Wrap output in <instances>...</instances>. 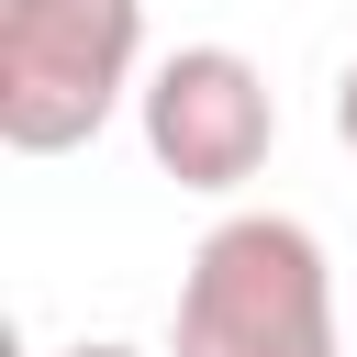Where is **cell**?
<instances>
[{
	"label": "cell",
	"instance_id": "7a4b0ae2",
	"mask_svg": "<svg viewBox=\"0 0 357 357\" xmlns=\"http://www.w3.org/2000/svg\"><path fill=\"white\" fill-rule=\"evenodd\" d=\"M145 89V0H0V145L67 156Z\"/></svg>",
	"mask_w": 357,
	"mask_h": 357
},
{
	"label": "cell",
	"instance_id": "277c9868",
	"mask_svg": "<svg viewBox=\"0 0 357 357\" xmlns=\"http://www.w3.org/2000/svg\"><path fill=\"white\" fill-rule=\"evenodd\" d=\"M335 134H346V156H357V56H346V78H335Z\"/></svg>",
	"mask_w": 357,
	"mask_h": 357
},
{
	"label": "cell",
	"instance_id": "5b68a950",
	"mask_svg": "<svg viewBox=\"0 0 357 357\" xmlns=\"http://www.w3.org/2000/svg\"><path fill=\"white\" fill-rule=\"evenodd\" d=\"M56 357H145V346H112V335H78V346H56Z\"/></svg>",
	"mask_w": 357,
	"mask_h": 357
},
{
	"label": "cell",
	"instance_id": "6da1fadb",
	"mask_svg": "<svg viewBox=\"0 0 357 357\" xmlns=\"http://www.w3.org/2000/svg\"><path fill=\"white\" fill-rule=\"evenodd\" d=\"M167 357H346L324 234L290 212H223L178 268Z\"/></svg>",
	"mask_w": 357,
	"mask_h": 357
},
{
	"label": "cell",
	"instance_id": "3957f363",
	"mask_svg": "<svg viewBox=\"0 0 357 357\" xmlns=\"http://www.w3.org/2000/svg\"><path fill=\"white\" fill-rule=\"evenodd\" d=\"M134 123H145L156 178H178L201 201L245 190L268 167V145H279V100H268V67L245 45H178V56H156L145 89H134Z\"/></svg>",
	"mask_w": 357,
	"mask_h": 357
}]
</instances>
